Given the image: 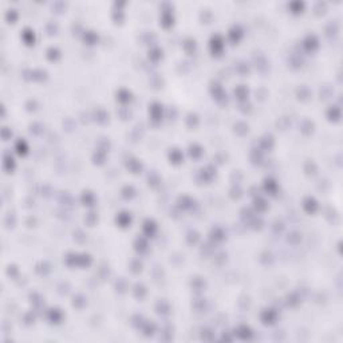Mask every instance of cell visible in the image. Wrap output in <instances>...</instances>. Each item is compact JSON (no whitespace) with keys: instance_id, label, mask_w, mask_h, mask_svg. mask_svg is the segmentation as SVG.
Masks as SVG:
<instances>
[{"instance_id":"cell-4","label":"cell","mask_w":343,"mask_h":343,"mask_svg":"<svg viewBox=\"0 0 343 343\" xmlns=\"http://www.w3.org/2000/svg\"><path fill=\"white\" fill-rule=\"evenodd\" d=\"M11 136H12L11 129H9V127H7V126L3 127V129H2V138L4 141H8L9 138H11Z\"/></svg>"},{"instance_id":"cell-7","label":"cell","mask_w":343,"mask_h":343,"mask_svg":"<svg viewBox=\"0 0 343 343\" xmlns=\"http://www.w3.org/2000/svg\"><path fill=\"white\" fill-rule=\"evenodd\" d=\"M15 272H18V270H16L15 265H11V264H9L8 267H7V275H8L9 278L13 276V275H15Z\"/></svg>"},{"instance_id":"cell-1","label":"cell","mask_w":343,"mask_h":343,"mask_svg":"<svg viewBox=\"0 0 343 343\" xmlns=\"http://www.w3.org/2000/svg\"><path fill=\"white\" fill-rule=\"evenodd\" d=\"M3 168H4V170L7 172V173H11V172L13 170V168H15V161H13V158L11 157V154H9V152H4V156H3Z\"/></svg>"},{"instance_id":"cell-6","label":"cell","mask_w":343,"mask_h":343,"mask_svg":"<svg viewBox=\"0 0 343 343\" xmlns=\"http://www.w3.org/2000/svg\"><path fill=\"white\" fill-rule=\"evenodd\" d=\"M4 224L7 228H11L13 227V224H15V220H13V216H11V213H8L4 218Z\"/></svg>"},{"instance_id":"cell-9","label":"cell","mask_w":343,"mask_h":343,"mask_svg":"<svg viewBox=\"0 0 343 343\" xmlns=\"http://www.w3.org/2000/svg\"><path fill=\"white\" fill-rule=\"evenodd\" d=\"M27 107H28V110H34V109H35V101H30V102L27 103Z\"/></svg>"},{"instance_id":"cell-8","label":"cell","mask_w":343,"mask_h":343,"mask_svg":"<svg viewBox=\"0 0 343 343\" xmlns=\"http://www.w3.org/2000/svg\"><path fill=\"white\" fill-rule=\"evenodd\" d=\"M48 56H50V58H52V56H54V58H56V56H58V51H56L55 48H50L48 50Z\"/></svg>"},{"instance_id":"cell-5","label":"cell","mask_w":343,"mask_h":343,"mask_svg":"<svg viewBox=\"0 0 343 343\" xmlns=\"http://www.w3.org/2000/svg\"><path fill=\"white\" fill-rule=\"evenodd\" d=\"M16 16H18V13H16L15 9H8V11H7V13H5V19L8 20L9 23H11V22H15Z\"/></svg>"},{"instance_id":"cell-2","label":"cell","mask_w":343,"mask_h":343,"mask_svg":"<svg viewBox=\"0 0 343 343\" xmlns=\"http://www.w3.org/2000/svg\"><path fill=\"white\" fill-rule=\"evenodd\" d=\"M15 149H16V152H18L19 154H26L27 150H28V146H27V143L23 140H19L18 142H16V145H15Z\"/></svg>"},{"instance_id":"cell-3","label":"cell","mask_w":343,"mask_h":343,"mask_svg":"<svg viewBox=\"0 0 343 343\" xmlns=\"http://www.w3.org/2000/svg\"><path fill=\"white\" fill-rule=\"evenodd\" d=\"M22 38L27 44H31V43L34 42V34H32V31H30L28 28H26L24 31L22 32Z\"/></svg>"}]
</instances>
